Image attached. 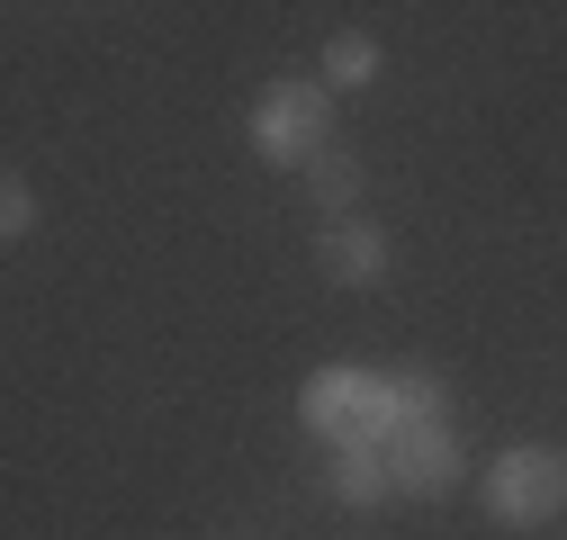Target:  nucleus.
<instances>
[{"label": "nucleus", "mask_w": 567, "mask_h": 540, "mask_svg": "<svg viewBox=\"0 0 567 540\" xmlns=\"http://www.w3.org/2000/svg\"><path fill=\"white\" fill-rule=\"evenodd\" d=\"M388 478H396V505H405V496L433 505V496H451V487L468 478V433H460L451 405H423V415L388 442Z\"/></svg>", "instance_id": "4"}, {"label": "nucleus", "mask_w": 567, "mask_h": 540, "mask_svg": "<svg viewBox=\"0 0 567 540\" xmlns=\"http://www.w3.org/2000/svg\"><path fill=\"white\" fill-rule=\"evenodd\" d=\"M316 270L333 289H379L388 270H396V243H388V226L361 208V217H333V226H316Z\"/></svg>", "instance_id": "5"}, {"label": "nucleus", "mask_w": 567, "mask_h": 540, "mask_svg": "<svg viewBox=\"0 0 567 540\" xmlns=\"http://www.w3.org/2000/svg\"><path fill=\"white\" fill-rule=\"evenodd\" d=\"M379 63H388V54H379V37L342 28V37L324 45V73H316V82H324V91H370V82H379Z\"/></svg>", "instance_id": "8"}, {"label": "nucleus", "mask_w": 567, "mask_h": 540, "mask_svg": "<svg viewBox=\"0 0 567 540\" xmlns=\"http://www.w3.org/2000/svg\"><path fill=\"white\" fill-rule=\"evenodd\" d=\"M298 180H307V198H316V226H333V217H361V189H370V172L351 163L342 145H333V154H316Z\"/></svg>", "instance_id": "7"}, {"label": "nucleus", "mask_w": 567, "mask_h": 540, "mask_svg": "<svg viewBox=\"0 0 567 540\" xmlns=\"http://www.w3.org/2000/svg\"><path fill=\"white\" fill-rule=\"evenodd\" d=\"M37 217H45V208H37V189H28V180H0V243H28Z\"/></svg>", "instance_id": "9"}, {"label": "nucleus", "mask_w": 567, "mask_h": 540, "mask_svg": "<svg viewBox=\"0 0 567 540\" xmlns=\"http://www.w3.org/2000/svg\"><path fill=\"white\" fill-rule=\"evenodd\" d=\"M324 496H333L342 513H379V505H396L388 450H324Z\"/></svg>", "instance_id": "6"}, {"label": "nucleus", "mask_w": 567, "mask_h": 540, "mask_svg": "<svg viewBox=\"0 0 567 540\" xmlns=\"http://www.w3.org/2000/svg\"><path fill=\"white\" fill-rule=\"evenodd\" d=\"M423 405H451V387L433 370H370V361H324L307 370L298 387V424L324 442V450H388Z\"/></svg>", "instance_id": "1"}, {"label": "nucleus", "mask_w": 567, "mask_h": 540, "mask_svg": "<svg viewBox=\"0 0 567 540\" xmlns=\"http://www.w3.org/2000/svg\"><path fill=\"white\" fill-rule=\"evenodd\" d=\"M244 135H252V154H261V163L307 172L316 154H333V91H324V82H270V91L252 100Z\"/></svg>", "instance_id": "3"}, {"label": "nucleus", "mask_w": 567, "mask_h": 540, "mask_svg": "<svg viewBox=\"0 0 567 540\" xmlns=\"http://www.w3.org/2000/svg\"><path fill=\"white\" fill-rule=\"evenodd\" d=\"M486 522H505V531H540L567 513V450L558 442H505L486 459Z\"/></svg>", "instance_id": "2"}]
</instances>
